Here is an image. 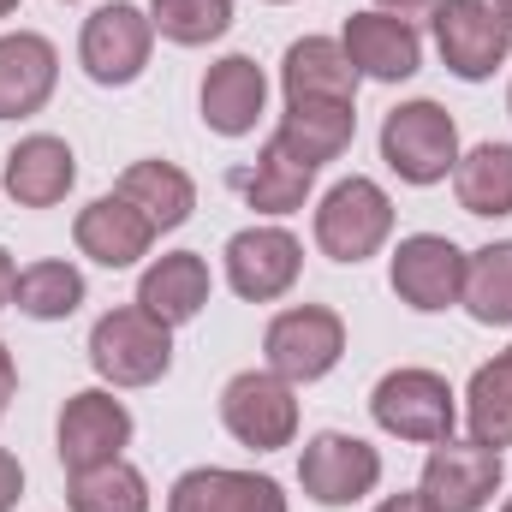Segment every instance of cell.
Masks as SVG:
<instances>
[{"label":"cell","instance_id":"obj_5","mask_svg":"<svg viewBox=\"0 0 512 512\" xmlns=\"http://www.w3.org/2000/svg\"><path fill=\"white\" fill-rule=\"evenodd\" d=\"M429 30H435L441 66L453 78H465V84L495 78L512 54V24L501 18L495 0H441L429 12Z\"/></svg>","mask_w":512,"mask_h":512},{"label":"cell","instance_id":"obj_16","mask_svg":"<svg viewBox=\"0 0 512 512\" xmlns=\"http://www.w3.org/2000/svg\"><path fill=\"white\" fill-rule=\"evenodd\" d=\"M54 84H60V54H54L48 36H36V30L0 36V120L42 114Z\"/></svg>","mask_w":512,"mask_h":512},{"label":"cell","instance_id":"obj_3","mask_svg":"<svg viewBox=\"0 0 512 512\" xmlns=\"http://www.w3.org/2000/svg\"><path fill=\"white\" fill-rule=\"evenodd\" d=\"M340 358H346V322L328 304H292L262 328V364L292 387L322 382Z\"/></svg>","mask_w":512,"mask_h":512},{"label":"cell","instance_id":"obj_40","mask_svg":"<svg viewBox=\"0 0 512 512\" xmlns=\"http://www.w3.org/2000/svg\"><path fill=\"white\" fill-rule=\"evenodd\" d=\"M507 108H512V96H507Z\"/></svg>","mask_w":512,"mask_h":512},{"label":"cell","instance_id":"obj_1","mask_svg":"<svg viewBox=\"0 0 512 512\" xmlns=\"http://www.w3.org/2000/svg\"><path fill=\"white\" fill-rule=\"evenodd\" d=\"M90 364L114 387H149L173 370V328L143 304H120L90 328Z\"/></svg>","mask_w":512,"mask_h":512},{"label":"cell","instance_id":"obj_21","mask_svg":"<svg viewBox=\"0 0 512 512\" xmlns=\"http://www.w3.org/2000/svg\"><path fill=\"white\" fill-rule=\"evenodd\" d=\"M72 245L90 256V262H102V268H131L137 256H149L155 245V227L131 209L126 197H96L90 209H78V221H72Z\"/></svg>","mask_w":512,"mask_h":512},{"label":"cell","instance_id":"obj_22","mask_svg":"<svg viewBox=\"0 0 512 512\" xmlns=\"http://www.w3.org/2000/svg\"><path fill=\"white\" fill-rule=\"evenodd\" d=\"M286 102H358V72L334 36H304L280 60Z\"/></svg>","mask_w":512,"mask_h":512},{"label":"cell","instance_id":"obj_6","mask_svg":"<svg viewBox=\"0 0 512 512\" xmlns=\"http://www.w3.org/2000/svg\"><path fill=\"white\" fill-rule=\"evenodd\" d=\"M393 233V197H387L376 179L352 173L340 179L322 203H316V251L334 256V262H364L376 256Z\"/></svg>","mask_w":512,"mask_h":512},{"label":"cell","instance_id":"obj_18","mask_svg":"<svg viewBox=\"0 0 512 512\" xmlns=\"http://www.w3.org/2000/svg\"><path fill=\"white\" fill-rule=\"evenodd\" d=\"M203 126L221 137H251L262 108H268V78L251 54H227L203 72Z\"/></svg>","mask_w":512,"mask_h":512},{"label":"cell","instance_id":"obj_11","mask_svg":"<svg viewBox=\"0 0 512 512\" xmlns=\"http://www.w3.org/2000/svg\"><path fill=\"white\" fill-rule=\"evenodd\" d=\"M507 477V459L483 441H435L423 459V495L435 501V512H483L495 501Z\"/></svg>","mask_w":512,"mask_h":512},{"label":"cell","instance_id":"obj_10","mask_svg":"<svg viewBox=\"0 0 512 512\" xmlns=\"http://www.w3.org/2000/svg\"><path fill=\"white\" fill-rule=\"evenodd\" d=\"M387 286L399 292V304H411L423 316L453 310L465 292V251L441 233H411V239H399V251L387 262Z\"/></svg>","mask_w":512,"mask_h":512},{"label":"cell","instance_id":"obj_8","mask_svg":"<svg viewBox=\"0 0 512 512\" xmlns=\"http://www.w3.org/2000/svg\"><path fill=\"white\" fill-rule=\"evenodd\" d=\"M298 483L316 507H358L376 483H382V453L364 441V435H340V429H322L304 441L298 453Z\"/></svg>","mask_w":512,"mask_h":512},{"label":"cell","instance_id":"obj_14","mask_svg":"<svg viewBox=\"0 0 512 512\" xmlns=\"http://www.w3.org/2000/svg\"><path fill=\"white\" fill-rule=\"evenodd\" d=\"M340 48L352 60L358 78H376V84H405L417 78L423 66V36L417 24L393 18V12H352L346 30H340Z\"/></svg>","mask_w":512,"mask_h":512},{"label":"cell","instance_id":"obj_34","mask_svg":"<svg viewBox=\"0 0 512 512\" xmlns=\"http://www.w3.org/2000/svg\"><path fill=\"white\" fill-rule=\"evenodd\" d=\"M376 512H435V501H429V495L417 489V495H387V501H382Z\"/></svg>","mask_w":512,"mask_h":512},{"label":"cell","instance_id":"obj_38","mask_svg":"<svg viewBox=\"0 0 512 512\" xmlns=\"http://www.w3.org/2000/svg\"><path fill=\"white\" fill-rule=\"evenodd\" d=\"M268 6H286V0H268Z\"/></svg>","mask_w":512,"mask_h":512},{"label":"cell","instance_id":"obj_24","mask_svg":"<svg viewBox=\"0 0 512 512\" xmlns=\"http://www.w3.org/2000/svg\"><path fill=\"white\" fill-rule=\"evenodd\" d=\"M310 185H316V167L292 161L274 137L256 149L251 167H233V191L251 203L256 215H292V209H304Z\"/></svg>","mask_w":512,"mask_h":512},{"label":"cell","instance_id":"obj_33","mask_svg":"<svg viewBox=\"0 0 512 512\" xmlns=\"http://www.w3.org/2000/svg\"><path fill=\"white\" fill-rule=\"evenodd\" d=\"M12 393H18V364H12V352H6V340H0V417H6V405H12Z\"/></svg>","mask_w":512,"mask_h":512},{"label":"cell","instance_id":"obj_20","mask_svg":"<svg viewBox=\"0 0 512 512\" xmlns=\"http://www.w3.org/2000/svg\"><path fill=\"white\" fill-rule=\"evenodd\" d=\"M352 137H358V102H286L280 131H274V143L316 173L328 161H340L352 149Z\"/></svg>","mask_w":512,"mask_h":512},{"label":"cell","instance_id":"obj_17","mask_svg":"<svg viewBox=\"0 0 512 512\" xmlns=\"http://www.w3.org/2000/svg\"><path fill=\"white\" fill-rule=\"evenodd\" d=\"M167 512H286V495H280L274 477L197 465L167 489Z\"/></svg>","mask_w":512,"mask_h":512},{"label":"cell","instance_id":"obj_26","mask_svg":"<svg viewBox=\"0 0 512 512\" xmlns=\"http://www.w3.org/2000/svg\"><path fill=\"white\" fill-rule=\"evenodd\" d=\"M459 304L483 328H512V239H495L465 256V292Z\"/></svg>","mask_w":512,"mask_h":512},{"label":"cell","instance_id":"obj_15","mask_svg":"<svg viewBox=\"0 0 512 512\" xmlns=\"http://www.w3.org/2000/svg\"><path fill=\"white\" fill-rule=\"evenodd\" d=\"M0 185H6V197L18 209H54L78 185V155H72L66 137H48V131L18 137L12 155H6V167H0Z\"/></svg>","mask_w":512,"mask_h":512},{"label":"cell","instance_id":"obj_2","mask_svg":"<svg viewBox=\"0 0 512 512\" xmlns=\"http://www.w3.org/2000/svg\"><path fill=\"white\" fill-rule=\"evenodd\" d=\"M382 161L405 185H441L459 167V126L441 102H399L382 120Z\"/></svg>","mask_w":512,"mask_h":512},{"label":"cell","instance_id":"obj_27","mask_svg":"<svg viewBox=\"0 0 512 512\" xmlns=\"http://www.w3.org/2000/svg\"><path fill=\"white\" fill-rule=\"evenodd\" d=\"M465 423H471V441H483V447H512V346L507 352H495L471 387H465Z\"/></svg>","mask_w":512,"mask_h":512},{"label":"cell","instance_id":"obj_19","mask_svg":"<svg viewBox=\"0 0 512 512\" xmlns=\"http://www.w3.org/2000/svg\"><path fill=\"white\" fill-rule=\"evenodd\" d=\"M209 292H215V280H209V262L197 251L155 256V262L143 268V280H137V304H143L155 322H167V328L197 322L203 304H209Z\"/></svg>","mask_w":512,"mask_h":512},{"label":"cell","instance_id":"obj_31","mask_svg":"<svg viewBox=\"0 0 512 512\" xmlns=\"http://www.w3.org/2000/svg\"><path fill=\"white\" fill-rule=\"evenodd\" d=\"M18 495H24V465L0 447V512H12L18 507Z\"/></svg>","mask_w":512,"mask_h":512},{"label":"cell","instance_id":"obj_4","mask_svg":"<svg viewBox=\"0 0 512 512\" xmlns=\"http://www.w3.org/2000/svg\"><path fill=\"white\" fill-rule=\"evenodd\" d=\"M370 417L393 441L435 447V441L453 435L459 399H453L447 376H435V370H387L382 382H376V393H370Z\"/></svg>","mask_w":512,"mask_h":512},{"label":"cell","instance_id":"obj_39","mask_svg":"<svg viewBox=\"0 0 512 512\" xmlns=\"http://www.w3.org/2000/svg\"><path fill=\"white\" fill-rule=\"evenodd\" d=\"M501 512H512V501H507V507H501Z\"/></svg>","mask_w":512,"mask_h":512},{"label":"cell","instance_id":"obj_37","mask_svg":"<svg viewBox=\"0 0 512 512\" xmlns=\"http://www.w3.org/2000/svg\"><path fill=\"white\" fill-rule=\"evenodd\" d=\"M495 6H501V18H507V24H512V0H495Z\"/></svg>","mask_w":512,"mask_h":512},{"label":"cell","instance_id":"obj_12","mask_svg":"<svg viewBox=\"0 0 512 512\" xmlns=\"http://www.w3.org/2000/svg\"><path fill=\"white\" fill-rule=\"evenodd\" d=\"M54 441H60V465H66V471H90V465L126 459L131 411L108 393V387H84V393H72V399H66Z\"/></svg>","mask_w":512,"mask_h":512},{"label":"cell","instance_id":"obj_28","mask_svg":"<svg viewBox=\"0 0 512 512\" xmlns=\"http://www.w3.org/2000/svg\"><path fill=\"white\" fill-rule=\"evenodd\" d=\"M66 507L72 512H149V483L126 459L90 465V471H66Z\"/></svg>","mask_w":512,"mask_h":512},{"label":"cell","instance_id":"obj_23","mask_svg":"<svg viewBox=\"0 0 512 512\" xmlns=\"http://www.w3.org/2000/svg\"><path fill=\"white\" fill-rule=\"evenodd\" d=\"M114 197H126L155 233L185 227L191 209H197V185H191V173L173 167V161H131L126 173H120V185H114Z\"/></svg>","mask_w":512,"mask_h":512},{"label":"cell","instance_id":"obj_7","mask_svg":"<svg viewBox=\"0 0 512 512\" xmlns=\"http://www.w3.org/2000/svg\"><path fill=\"white\" fill-rule=\"evenodd\" d=\"M149 48H155V24L149 12H137L131 0H108L84 18V36H78V60L90 72V84L102 90H120L137 84L143 66H149Z\"/></svg>","mask_w":512,"mask_h":512},{"label":"cell","instance_id":"obj_36","mask_svg":"<svg viewBox=\"0 0 512 512\" xmlns=\"http://www.w3.org/2000/svg\"><path fill=\"white\" fill-rule=\"evenodd\" d=\"M18 12V0H0V18H12Z\"/></svg>","mask_w":512,"mask_h":512},{"label":"cell","instance_id":"obj_9","mask_svg":"<svg viewBox=\"0 0 512 512\" xmlns=\"http://www.w3.org/2000/svg\"><path fill=\"white\" fill-rule=\"evenodd\" d=\"M221 423L239 447L251 453H274L298 441V399L292 382H280L274 370H245L221 387Z\"/></svg>","mask_w":512,"mask_h":512},{"label":"cell","instance_id":"obj_30","mask_svg":"<svg viewBox=\"0 0 512 512\" xmlns=\"http://www.w3.org/2000/svg\"><path fill=\"white\" fill-rule=\"evenodd\" d=\"M149 24L179 48H203L233 30V0H149Z\"/></svg>","mask_w":512,"mask_h":512},{"label":"cell","instance_id":"obj_29","mask_svg":"<svg viewBox=\"0 0 512 512\" xmlns=\"http://www.w3.org/2000/svg\"><path fill=\"white\" fill-rule=\"evenodd\" d=\"M12 304L36 322H66L84 304V274L72 262H30V268H18Z\"/></svg>","mask_w":512,"mask_h":512},{"label":"cell","instance_id":"obj_32","mask_svg":"<svg viewBox=\"0 0 512 512\" xmlns=\"http://www.w3.org/2000/svg\"><path fill=\"white\" fill-rule=\"evenodd\" d=\"M435 6H441V0H376V12H393V18H405V24H411V18H429Z\"/></svg>","mask_w":512,"mask_h":512},{"label":"cell","instance_id":"obj_25","mask_svg":"<svg viewBox=\"0 0 512 512\" xmlns=\"http://www.w3.org/2000/svg\"><path fill=\"white\" fill-rule=\"evenodd\" d=\"M453 197L465 215H483V221L512 215V143H477L471 155H459Z\"/></svg>","mask_w":512,"mask_h":512},{"label":"cell","instance_id":"obj_13","mask_svg":"<svg viewBox=\"0 0 512 512\" xmlns=\"http://www.w3.org/2000/svg\"><path fill=\"white\" fill-rule=\"evenodd\" d=\"M304 274V245L286 227H245L227 239V286L245 304H274L298 286Z\"/></svg>","mask_w":512,"mask_h":512},{"label":"cell","instance_id":"obj_35","mask_svg":"<svg viewBox=\"0 0 512 512\" xmlns=\"http://www.w3.org/2000/svg\"><path fill=\"white\" fill-rule=\"evenodd\" d=\"M12 286H18V268H12V256L0 251V310L12 304Z\"/></svg>","mask_w":512,"mask_h":512}]
</instances>
